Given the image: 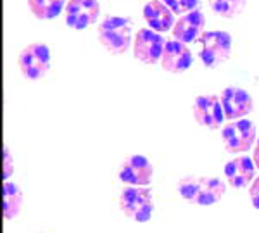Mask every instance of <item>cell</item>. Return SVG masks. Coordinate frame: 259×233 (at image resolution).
<instances>
[{
	"mask_svg": "<svg viewBox=\"0 0 259 233\" xmlns=\"http://www.w3.org/2000/svg\"><path fill=\"white\" fill-rule=\"evenodd\" d=\"M192 52L185 43L178 40H168L164 45V52L161 57V66L164 71L180 74L185 73L192 66Z\"/></svg>",
	"mask_w": 259,
	"mask_h": 233,
	"instance_id": "7c38bea8",
	"label": "cell"
},
{
	"mask_svg": "<svg viewBox=\"0 0 259 233\" xmlns=\"http://www.w3.org/2000/svg\"><path fill=\"white\" fill-rule=\"evenodd\" d=\"M221 138H223V145L228 152L232 154L247 152L257 142L256 124L250 121V119L230 121L223 126Z\"/></svg>",
	"mask_w": 259,
	"mask_h": 233,
	"instance_id": "8992f818",
	"label": "cell"
},
{
	"mask_svg": "<svg viewBox=\"0 0 259 233\" xmlns=\"http://www.w3.org/2000/svg\"><path fill=\"white\" fill-rule=\"evenodd\" d=\"M192 112L195 121L209 130H218L225 119V111L218 95H200L195 99Z\"/></svg>",
	"mask_w": 259,
	"mask_h": 233,
	"instance_id": "9c48e42d",
	"label": "cell"
},
{
	"mask_svg": "<svg viewBox=\"0 0 259 233\" xmlns=\"http://www.w3.org/2000/svg\"><path fill=\"white\" fill-rule=\"evenodd\" d=\"M144 19L150 30L162 33L175 28V14L162 0H149L144 6Z\"/></svg>",
	"mask_w": 259,
	"mask_h": 233,
	"instance_id": "9a60e30c",
	"label": "cell"
},
{
	"mask_svg": "<svg viewBox=\"0 0 259 233\" xmlns=\"http://www.w3.org/2000/svg\"><path fill=\"white\" fill-rule=\"evenodd\" d=\"M23 209V192L19 185L12 181L4 183V216L6 219L18 218Z\"/></svg>",
	"mask_w": 259,
	"mask_h": 233,
	"instance_id": "2e32d148",
	"label": "cell"
},
{
	"mask_svg": "<svg viewBox=\"0 0 259 233\" xmlns=\"http://www.w3.org/2000/svg\"><path fill=\"white\" fill-rule=\"evenodd\" d=\"M12 171H14V161H12L9 147H4V180L11 178Z\"/></svg>",
	"mask_w": 259,
	"mask_h": 233,
	"instance_id": "ffe728a7",
	"label": "cell"
},
{
	"mask_svg": "<svg viewBox=\"0 0 259 233\" xmlns=\"http://www.w3.org/2000/svg\"><path fill=\"white\" fill-rule=\"evenodd\" d=\"M119 209L137 223H147L152 218V192L147 187H124L119 195Z\"/></svg>",
	"mask_w": 259,
	"mask_h": 233,
	"instance_id": "3957f363",
	"label": "cell"
},
{
	"mask_svg": "<svg viewBox=\"0 0 259 233\" xmlns=\"http://www.w3.org/2000/svg\"><path fill=\"white\" fill-rule=\"evenodd\" d=\"M164 45L166 40L161 33L150 28H142L140 31H137L135 40H133V57L149 66L157 64L161 62Z\"/></svg>",
	"mask_w": 259,
	"mask_h": 233,
	"instance_id": "52a82bcc",
	"label": "cell"
},
{
	"mask_svg": "<svg viewBox=\"0 0 259 233\" xmlns=\"http://www.w3.org/2000/svg\"><path fill=\"white\" fill-rule=\"evenodd\" d=\"M66 24L73 30H85L99 19V0H69L66 4Z\"/></svg>",
	"mask_w": 259,
	"mask_h": 233,
	"instance_id": "8fae6325",
	"label": "cell"
},
{
	"mask_svg": "<svg viewBox=\"0 0 259 233\" xmlns=\"http://www.w3.org/2000/svg\"><path fill=\"white\" fill-rule=\"evenodd\" d=\"M211 9L221 18H235L245 7V0H209Z\"/></svg>",
	"mask_w": 259,
	"mask_h": 233,
	"instance_id": "ac0fdd59",
	"label": "cell"
},
{
	"mask_svg": "<svg viewBox=\"0 0 259 233\" xmlns=\"http://www.w3.org/2000/svg\"><path fill=\"white\" fill-rule=\"evenodd\" d=\"M31 14L36 19H54L66 9L64 0H28Z\"/></svg>",
	"mask_w": 259,
	"mask_h": 233,
	"instance_id": "e0dca14e",
	"label": "cell"
},
{
	"mask_svg": "<svg viewBox=\"0 0 259 233\" xmlns=\"http://www.w3.org/2000/svg\"><path fill=\"white\" fill-rule=\"evenodd\" d=\"M200 43L199 57L206 68H218L230 59L232 54V36L227 31H204L197 40Z\"/></svg>",
	"mask_w": 259,
	"mask_h": 233,
	"instance_id": "277c9868",
	"label": "cell"
},
{
	"mask_svg": "<svg viewBox=\"0 0 259 233\" xmlns=\"http://www.w3.org/2000/svg\"><path fill=\"white\" fill-rule=\"evenodd\" d=\"M227 187L218 178L187 176L178 181V194L195 206H212L223 199Z\"/></svg>",
	"mask_w": 259,
	"mask_h": 233,
	"instance_id": "6da1fadb",
	"label": "cell"
},
{
	"mask_svg": "<svg viewBox=\"0 0 259 233\" xmlns=\"http://www.w3.org/2000/svg\"><path fill=\"white\" fill-rule=\"evenodd\" d=\"M18 66L26 80H41L50 69V51L44 41L26 45L18 56Z\"/></svg>",
	"mask_w": 259,
	"mask_h": 233,
	"instance_id": "5b68a950",
	"label": "cell"
},
{
	"mask_svg": "<svg viewBox=\"0 0 259 233\" xmlns=\"http://www.w3.org/2000/svg\"><path fill=\"white\" fill-rule=\"evenodd\" d=\"M204 26H206V18L199 9L189 12V14L180 16L175 23L173 36L175 40L182 41V43H192L197 41L204 33Z\"/></svg>",
	"mask_w": 259,
	"mask_h": 233,
	"instance_id": "4fadbf2b",
	"label": "cell"
},
{
	"mask_svg": "<svg viewBox=\"0 0 259 233\" xmlns=\"http://www.w3.org/2000/svg\"><path fill=\"white\" fill-rule=\"evenodd\" d=\"M249 197H250V202L252 206L259 209V176L250 183V189H249Z\"/></svg>",
	"mask_w": 259,
	"mask_h": 233,
	"instance_id": "44dd1931",
	"label": "cell"
},
{
	"mask_svg": "<svg viewBox=\"0 0 259 233\" xmlns=\"http://www.w3.org/2000/svg\"><path fill=\"white\" fill-rule=\"evenodd\" d=\"M154 168L145 156H130L119 168V180L126 187H147L152 181Z\"/></svg>",
	"mask_w": 259,
	"mask_h": 233,
	"instance_id": "30bf717a",
	"label": "cell"
},
{
	"mask_svg": "<svg viewBox=\"0 0 259 233\" xmlns=\"http://www.w3.org/2000/svg\"><path fill=\"white\" fill-rule=\"evenodd\" d=\"M252 161L254 164H256V168L259 169V140L256 142V145H254V154H252Z\"/></svg>",
	"mask_w": 259,
	"mask_h": 233,
	"instance_id": "7402d4cb",
	"label": "cell"
},
{
	"mask_svg": "<svg viewBox=\"0 0 259 233\" xmlns=\"http://www.w3.org/2000/svg\"><path fill=\"white\" fill-rule=\"evenodd\" d=\"M162 2L173 11L175 16H183L197 9L200 0H162Z\"/></svg>",
	"mask_w": 259,
	"mask_h": 233,
	"instance_id": "d6986e66",
	"label": "cell"
},
{
	"mask_svg": "<svg viewBox=\"0 0 259 233\" xmlns=\"http://www.w3.org/2000/svg\"><path fill=\"white\" fill-rule=\"evenodd\" d=\"M225 176L230 187L233 189H245L256 180V164L247 156H240L228 161L225 166Z\"/></svg>",
	"mask_w": 259,
	"mask_h": 233,
	"instance_id": "5bb4252c",
	"label": "cell"
},
{
	"mask_svg": "<svg viewBox=\"0 0 259 233\" xmlns=\"http://www.w3.org/2000/svg\"><path fill=\"white\" fill-rule=\"evenodd\" d=\"M133 21L123 16H109L99 24V41L107 52L124 54L132 45Z\"/></svg>",
	"mask_w": 259,
	"mask_h": 233,
	"instance_id": "7a4b0ae2",
	"label": "cell"
},
{
	"mask_svg": "<svg viewBox=\"0 0 259 233\" xmlns=\"http://www.w3.org/2000/svg\"><path fill=\"white\" fill-rule=\"evenodd\" d=\"M221 106L225 111V118L230 121H239L245 119L254 109V101L247 90L240 86H227L220 95Z\"/></svg>",
	"mask_w": 259,
	"mask_h": 233,
	"instance_id": "ba28073f",
	"label": "cell"
}]
</instances>
